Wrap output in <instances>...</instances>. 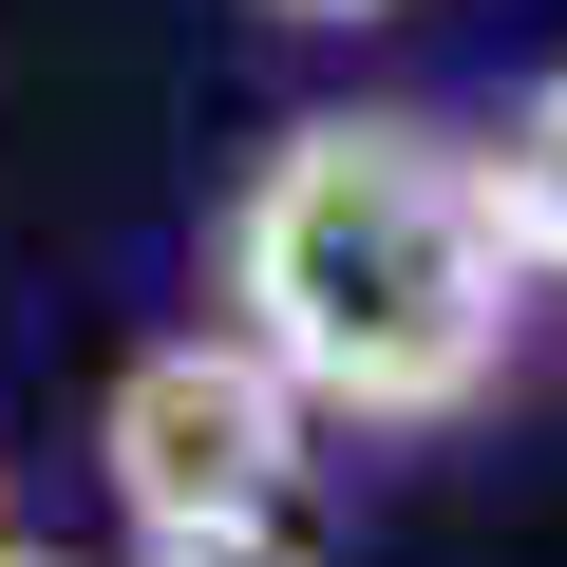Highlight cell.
<instances>
[{"mask_svg": "<svg viewBox=\"0 0 567 567\" xmlns=\"http://www.w3.org/2000/svg\"><path fill=\"white\" fill-rule=\"evenodd\" d=\"M511 284L529 265H511L473 152L416 133V114H303L227 208V341L303 416H360V435H416V416L492 398Z\"/></svg>", "mask_w": 567, "mask_h": 567, "instance_id": "6da1fadb", "label": "cell"}, {"mask_svg": "<svg viewBox=\"0 0 567 567\" xmlns=\"http://www.w3.org/2000/svg\"><path fill=\"white\" fill-rule=\"evenodd\" d=\"M303 398H284L227 322H171V341H133L114 360V398H95V473H114V511L133 529H208V511H303Z\"/></svg>", "mask_w": 567, "mask_h": 567, "instance_id": "7a4b0ae2", "label": "cell"}, {"mask_svg": "<svg viewBox=\"0 0 567 567\" xmlns=\"http://www.w3.org/2000/svg\"><path fill=\"white\" fill-rule=\"evenodd\" d=\"M473 189H492V227H511V265H529V284H567V76H529V114H511V152H473Z\"/></svg>", "mask_w": 567, "mask_h": 567, "instance_id": "3957f363", "label": "cell"}, {"mask_svg": "<svg viewBox=\"0 0 567 567\" xmlns=\"http://www.w3.org/2000/svg\"><path fill=\"white\" fill-rule=\"evenodd\" d=\"M133 567H322L303 511H208V529H133Z\"/></svg>", "mask_w": 567, "mask_h": 567, "instance_id": "277c9868", "label": "cell"}, {"mask_svg": "<svg viewBox=\"0 0 567 567\" xmlns=\"http://www.w3.org/2000/svg\"><path fill=\"white\" fill-rule=\"evenodd\" d=\"M265 20H398V0H265Z\"/></svg>", "mask_w": 567, "mask_h": 567, "instance_id": "5b68a950", "label": "cell"}, {"mask_svg": "<svg viewBox=\"0 0 567 567\" xmlns=\"http://www.w3.org/2000/svg\"><path fill=\"white\" fill-rule=\"evenodd\" d=\"M0 567H76V548H39V529H0Z\"/></svg>", "mask_w": 567, "mask_h": 567, "instance_id": "8992f818", "label": "cell"}]
</instances>
